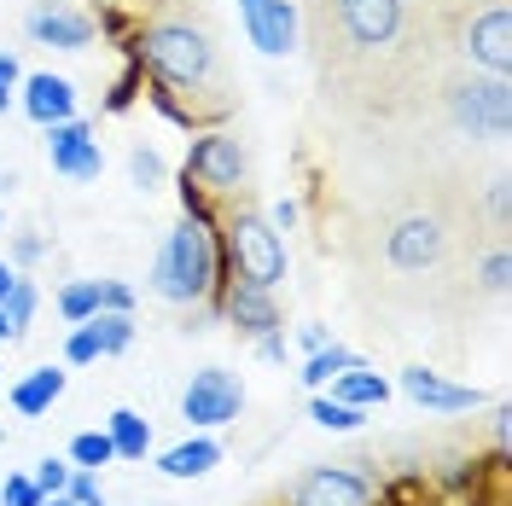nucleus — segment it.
<instances>
[{"mask_svg":"<svg viewBox=\"0 0 512 506\" xmlns=\"http://www.w3.org/2000/svg\"><path fill=\"white\" fill-rule=\"evenodd\" d=\"M303 35L326 88L355 99L402 94L431 70V0H303Z\"/></svg>","mask_w":512,"mask_h":506,"instance_id":"f257e3e1","label":"nucleus"},{"mask_svg":"<svg viewBox=\"0 0 512 506\" xmlns=\"http://www.w3.org/2000/svg\"><path fill=\"white\" fill-rule=\"evenodd\" d=\"M140 53L158 70V82L181 88V94H222V47L210 24L198 12H158L146 35H140Z\"/></svg>","mask_w":512,"mask_h":506,"instance_id":"f03ea898","label":"nucleus"},{"mask_svg":"<svg viewBox=\"0 0 512 506\" xmlns=\"http://www.w3.org/2000/svg\"><path fill=\"white\" fill-rule=\"evenodd\" d=\"M431 41L460 70L512 76V6L507 0H448V6H431Z\"/></svg>","mask_w":512,"mask_h":506,"instance_id":"7ed1b4c3","label":"nucleus"},{"mask_svg":"<svg viewBox=\"0 0 512 506\" xmlns=\"http://www.w3.org/2000/svg\"><path fill=\"white\" fill-rule=\"evenodd\" d=\"M454 239H460V222H454L448 204H408V210H396L384 222L379 256H384V268L402 274V280H431V274L448 268Z\"/></svg>","mask_w":512,"mask_h":506,"instance_id":"20e7f679","label":"nucleus"},{"mask_svg":"<svg viewBox=\"0 0 512 506\" xmlns=\"http://www.w3.org/2000/svg\"><path fill=\"white\" fill-rule=\"evenodd\" d=\"M437 111L454 134L501 146L512 134V76H483V70H443L437 76Z\"/></svg>","mask_w":512,"mask_h":506,"instance_id":"39448f33","label":"nucleus"},{"mask_svg":"<svg viewBox=\"0 0 512 506\" xmlns=\"http://www.w3.org/2000/svg\"><path fill=\"white\" fill-rule=\"evenodd\" d=\"M210 285H216V239H210L204 216L187 204V216L169 227L158 262H152V291L163 303H198V297H210Z\"/></svg>","mask_w":512,"mask_h":506,"instance_id":"423d86ee","label":"nucleus"},{"mask_svg":"<svg viewBox=\"0 0 512 506\" xmlns=\"http://www.w3.org/2000/svg\"><path fill=\"white\" fill-rule=\"evenodd\" d=\"M222 227H227V262H233V280L262 285V291H274V285L286 280V239H280V227L268 222L262 210L233 204Z\"/></svg>","mask_w":512,"mask_h":506,"instance_id":"0eeeda50","label":"nucleus"},{"mask_svg":"<svg viewBox=\"0 0 512 506\" xmlns=\"http://www.w3.org/2000/svg\"><path fill=\"white\" fill-rule=\"evenodd\" d=\"M245 175H251V158H245L239 134H204V140H192L187 181H198V187H210V192H233V187H245Z\"/></svg>","mask_w":512,"mask_h":506,"instance_id":"6e6552de","label":"nucleus"},{"mask_svg":"<svg viewBox=\"0 0 512 506\" xmlns=\"http://www.w3.org/2000/svg\"><path fill=\"white\" fill-rule=\"evenodd\" d=\"M239 408H245V384L233 379V373H222V367H204V373H192V384L181 390V419H192V425H227V419H239Z\"/></svg>","mask_w":512,"mask_h":506,"instance_id":"1a4fd4ad","label":"nucleus"},{"mask_svg":"<svg viewBox=\"0 0 512 506\" xmlns=\"http://www.w3.org/2000/svg\"><path fill=\"white\" fill-rule=\"evenodd\" d=\"M239 24L251 35V47L268 53V59H286V53H297V41H303V24H297V6L291 0H239Z\"/></svg>","mask_w":512,"mask_h":506,"instance_id":"9d476101","label":"nucleus"},{"mask_svg":"<svg viewBox=\"0 0 512 506\" xmlns=\"http://www.w3.org/2000/svg\"><path fill=\"white\" fill-rule=\"evenodd\" d=\"M291 506H373V483L350 466H309L291 483Z\"/></svg>","mask_w":512,"mask_h":506,"instance_id":"9b49d317","label":"nucleus"},{"mask_svg":"<svg viewBox=\"0 0 512 506\" xmlns=\"http://www.w3.org/2000/svg\"><path fill=\"white\" fill-rule=\"evenodd\" d=\"M24 30H30V41L59 47V53H82V47H94V18L76 12V6H64V0H41V6H30Z\"/></svg>","mask_w":512,"mask_h":506,"instance_id":"f8f14e48","label":"nucleus"},{"mask_svg":"<svg viewBox=\"0 0 512 506\" xmlns=\"http://www.w3.org/2000/svg\"><path fill=\"white\" fill-rule=\"evenodd\" d=\"M47 158H53V169L70 175V181H94L99 169H105L99 140L88 134V123H76V117H64V123L47 128Z\"/></svg>","mask_w":512,"mask_h":506,"instance_id":"ddd939ff","label":"nucleus"},{"mask_svg":"<svg viewBox=\"0 0 512 506\" xmlns=\"http://www.w3.org/2000/svg\"><path fill=\"white\" fill-rule=\"evenodd\" d=\"M222 309H227V320H233V332H245V338H274V332H280V303H274V291H262V285L233 280Z\"/></svg>","mask_w":512,"mask_h":506,"instance_id":"4468645a","label":"nucleus"},{"mask_svg":"<svg viewBox=\"0 0 512 506\" xmlns=\"http://www.w3.org/2000/svg\"><path fill=\"white\" fill-rule=\"evenodd\" d=\"M402 390L414 396L419 408H431V413H466V408H478L483 402L472 384H448L443 373H431V367H402Z\"/></svg>","mask_w":512,"mask_h":506,"instance_id":"2eb2a0df","label":"nucleus"},{"mask_svg":"<svg viewBox=\"0 0 512 506\" xmlns=\"http://www.w3.org/2000/svg\"><path fill=\"white\" fill-rule=\"evenodd\" d=\"M18 88H24V111H30L41 128L76 117V88H70L64 76H53V70H35V76H24Z\"/></svg>","mask_w":512,"mask_h":506,"instance_id":"dca6fc26","label":"nucleus"},{"mask_svg":"<svg viewBox=\"0 0 512 506\" xmlns=\"http://www.w3.org/2000/svg\"><path fill=\"white\" fill-rule=\"evenodd\" d=\"M59 396H64V373H59V367H35L30 379L12 384V408L30 413V419H35V413H47Z\"/></svg>","mask_w":512,"mask_h":506,"instance_id":"f3484780","label":"nucleus"},{"mask_svg":"<svg viewBox=\"0 0 512 506\" xmlns=\"http://www.w3.org/2000/svg\"><path fill=\"white\" fill-rule=\"evenodd\" d=\"M216 460H222V443H210V437H192V443H181V448H169V454H163L158 472H163V477H204Z\"/></svg>","mask_w":512,"mask_h":506,"instance_id":"a211bd4d","label":"nucleus"},{"mask_svg":"<svg viewBox=\"0 0 512 506\" xmlns=\"http://www.w3.org/2000/svg\"><path fill=\"white\" fill-rule=\"evenodd\" d=\"M384 396H390V384L379 373H367V361L350 367V373H338V384H332V402H344V408H379Z\"/></svg>","mask_w":512,"mask_h":506,"instance_id":"6ab92c4d","label":"nucleus"},{"mask_svg":"<svg viewBox=\"0 0 512 506\" xmlns=\"http://www.w3.org/2000/svg\"><path fill=\"white\" fill-rule=\"evenodd\" d=\"M105 437H111V448H117L123 460H146V448H152V425H146L134 408H117L111 413V425H105Z\"/></svg>","mask_w":512,"mask_h":506,"instance_id":"aec40b11","label":"nucleus"},{"mask_svg":"<svg viewBox=\"0 0 512 506\" xmlns=\"http://www.w3.org/2000/svg\"><path fill=\"white\" fill-rule=\"evenodd\" d=\"M88 332H94L99 355H123L134 344V315H123V309H94L88 315Z\"/></svg>","mask_w":512,"mask_h":506,"instance_id":"412c9836","label":"nucleus"},{"mask_svg":"<svg viewBox=\"0 0 512 506\" xmlns=\"http://www.w3.org/2000/svg\"><path fill=\"white\" fill-rule=\"evenodd\" d=\"M350 367H361V355H355V349L326 344V349H315V355H309V367H303V384H309V390H320L326 379H338V373H350Z\"/></svg>","mask_w":512,"mask_h":506,"instance_id":"4be33fe9","label":"nucleus"},{"mask_svg":"<svg viewBox=\"0 0 512 506\" xmlns=\"http://www.w3.org/2000/svg\"><path fill=\"white\" fill-rule=\"evenodd\" d=\"M35 303H41V297H35V285L24 280V274H18V280H12V291H6V297H0V315H6V326H12V338H18V332H24V326H30Z\"/></svg>","mask_w":512,"mask_h":506,"instance_id":"5701e85b","label":"nucleus"},{"mask_svg":"<svg viewBox=\"0 0 512 506\" xmlns=\"http://www.w3.org/2000/svg\"><path fill=\"white\" fill-rule=\"evenodd\" d=\"M163 175H169V169H163V158L152 152V146H134V152H128V181H134L140 192H158Z\"/></svg>","mask_w":512,"mask_h":506,"instance_id":"b1692460","label":"nucleus"},{"mask_svg":"<svg viewBox=\"0 0 512 506\" xmlns=\"http://www.w3.org/2000/svg\"><path fill=\"white\" fill-rule=\"evenodd\" d=\"M309 419H315L320 431H355V425H361V408H344V402H332V396H315V402H309Z\"/></svg>","mask_w":512,"mask_h":506,"instance_id":"393cba45","label":"nucleus"},{"mask_svg":"<svg viewBox=\"0 0 512 506\" xmlns=\"http://www.w3.org/2000/svg\"><path fill=\"white\" fill-rule=\"evenodd\" d=\"M507 274H512L507 239H495V251L483 256V268H478V285H483V297H501V291H507Z\"/></svg>","mask_w":512,"mask_h":506,"instance_id":"a878e982","label":"nucleus"},{"mask_svg":"<svg viewBox=\"0 0 512 506\" xmlns=\"http://www.w3.org/2000/svg\"><path fill=\"white\" fill-rule=\"evenodd\" d=\"M70 460H76V466H88V472H99L105 460H117V448H111L105 431H82V437L70 443Z\"/></svg>","mask_w":512,"mask_h":506,"instance_id":"bb28decb","label":"nucleus"},{"mask_svg":"<svg viewBox=\"0 0 512 506\" xmlns=\"http://www.w3.org/2000/svg\"><path fill=\"white\" fill-rule=\"evenodd\" d=\"M59 309H64V320H76V326H82V320L99 309V285H94V280L64 285V291H59Z\"/></svg>","mask_w":512,"mask_h":506,"instance_id":"cd10ccee","label":"nucleus"},{"mask_svg":"<svg viewBox=\"0 0 512 506\" xmlns=\"http://www.w3.org/2000/svg\"><path fill=\"white\" fill-rule=\"evenodd\" d=\"M64 495H70L76 506H105V495H99V472H88V466H76V472H70Z\"/></svg>","mask_w":512,"mask_h":506,"instance_id":"c85d7f7f","label":"nucleus"},{"mask_svg":"<svg viewBox=\"0 0 512 506\" xmlns=\"http://www.w3.org/2000/svg\"><path fill=\"white\" fill-rule=\"evenodd\" d=\"M64 483H70V466H64V460H53V454L35 460V489H41V495H64Z\"/></svg>","mask_w":512,"mask_h":506,"instance_id":"c756f323","label":"nucleus"},{"mask_svg":"<svg viewBox=\"0 0 512 506\" xmlns=\"http://www.w3.org/2000/svg\"><path fill=\"white\" fill-rule=\"evenodd\" d=\"M47 495L35 489V477H6V489H0V506H41Z\"/></svg>","mask_w":512,"mask_h":506,"instance_id":"7c9ffc66","label":"nucleus"},{"mask_svg":"<svg viewBox=\"0 0 512 506\" xmlns=\"http://www.w3.org/2000/svg\"><path fill=\"white\" fill-rule=\"evenodd\" d=\"M489 233H495V239H507V175H495V181H489Z\"/></svg>","mask_w":512,"mask_h":506,"instance_id":"2f4dec72","label":"nucleus"},{"mask_svg":"<svg viewBox=\"0 0 512 506\" xmlns=\"http://www.w3.org/2000/svg\"><path fill=\"white\" fill-rule=\"evenodd\" d=\"M64 355L76 361V367H88V361H99V344H94V332H88V320L70 332V344H64Z\"/></svg>","mask_w":512,"mask_h":506,"instance_id":"473e14b6","label":"nucleus"},{"mask_svg":"<svg viewBox=\"0 0 512 506\" xmlns=\"http://www.w3.org/2000/svg\"><path fill=\"white\" fill-rule=\"evenodd\" d=\"M99 285V309H123V315H134V291H128L123 280H94Z\"/></svg>","mask_w":512,"mask_h":506,"instance_id":"72a5a7b5","label":"nucleus"},{"mask_svg":"<svg viewBox=\"0 0 512 506\" xmlns=\"http://www.w3.org/2000/svg\"><path fill=\"white\" fill-rule=\"evenodd\" d=\"M18 82H24V76H18V59H12V53H0V117L12 111V99H18Z\"/></svg>","mask_w":512,"mask_h":506,"instance_id":"f704fd0d","label":"nucleus"},{"mask_svg":"<svg viewBox=\"0 0 512 506\" xmlns=\"http://www.w3.org/2000/svg\"><path fill=\"white\" fill-rule=\"evenodd\" d=\"M297 344H303L309 355H315V349H326L332 338H326V326H303V332H297Z\"/></svg>","mask_w":512,"mask_h":506,"instance_id":"c9c22d12","label":"nucleus"},{"mask_svg":"<svg viewBox=\"0 0 512 506\" xmlns=\"http://www.w3.org/2000/svg\"><path fill=\"white\" fill-rule=\"evenodd\" d=\"M268 222L280 227V233H286V227H297V204H291V198H286V204H274V216H268Z\"/></svg>","mask_w":512,"mask_h":506,"instance_id":"e433bc0d","label":"nucleus"},{"mask_svg":"<svg viewBox=\"0 0 512 506\" xmlns=\"http://www.w3.org/2000/svg\"><path fill=\"white\" fill-rule=\"evenodd\" d=\"M12 251H18V262H35V256H41V239L24 233V239H12Z\"/></svg>","mask_w":512,"mask_h":506,"instance_id":"4c0bfd02","label":"nucleus"},{"mask_svg":"<svg viewBox=\"0 0 512 506\" xmlns=\"http://www.w3.org/2000/svg\"><path fill=\"white\" fill-rule=\"evenodd\" d=\"M12 280H18V268H6V262H0V297L12 291Z\"/></svg>","mask_w":512,"mask_h":506,"instance_id":"58836bf2","label":"nucleus"},{"mask_svg":"<svg viewBox=\"0 0 512 506\" xmlns=\"http://www.w3.org/2000/svg\"><path fill=\"white\" fill-rule=\"evenodd\" d=\"M41 506H76V501H70V495H47Z\"/></svg>","mask_w":512,"mask_h":506,"instance_id":"ea45409f","label":"nucleus"},{"mask_svg":"<svg viewBox=\"0 0 512 506\" xmlns=\"http://www.w3.org/2000/svg\"><path fill=\"white\" fill-rule=\"evenodd\" d=\"M6 338H12V326H6V315H0V344H6Z\"/></svg>","mask_w":512,"mask_h":506,"instance_id":"a19ab883","label":"nucleus"},{"mask_svg":"<svg viewBox=\"0 0 512 506\" xmlns=\"http://www.w3.org/2000/svg\"><path fill=\"white\" fill-rule=\"evenodd\" d=\"M431 6H448V0H431Z\"/></svg>","mask_w":512,"mask_h":506,"instance_id":"79ce46f5","label":"nucleus"}]
</instances>
